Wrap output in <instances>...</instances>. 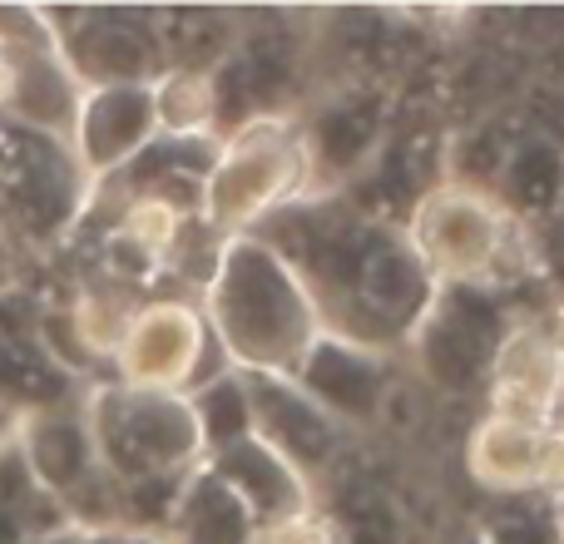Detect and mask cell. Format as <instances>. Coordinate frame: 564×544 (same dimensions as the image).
I'll return each instance as SVG.
<instances>
[{
    "mask_svg": "<svg viewBox=\"0 0 564 544\" xmlns=\"http://www.w3.org/2000/svg\"><path fill=\"white\" fill-rule=\"evenodd\" d=\"M25 540V530H20V520L10 515V510H0V544H20Z\"/></svg>",
    "mask_w": 564,
    "mask_h": 544,
    "instance_id": "7",
    "label": "cell"
},
{
    "mask_svg": "<svg viewBox=\"0 0 564 544\" xmlns=\"http://www.w3.org/2000/svg\"><path fill=\"white\" fill-rule=\"evenodd\" d=\"M10 79H15V75H10V59H6V50H0V105H6V99H10Z\"/></svg>",
    "mask_w": 564,
    "mask_h": 544,
    "instance_id": "8",
    "label": "cell"
},
{
    "mask_svg": "<svg viewBox=\"0 0 564 544\" xmlns=\"http://www.w3.org/2000/svg\"><path fill=\"white\" fill-rule=\"evenodd\" d=\"M20 456H25V466H30V480H35L40 490H55L59 496V490H79V480L89 476L95 450H89V431L79 426V421L40 416V421H30Z\"/></svg>",
    "mask_w": 564,
    "mask_h": 544,
    "instance_id": "2",
    "label": "cell"
},
{
    "mask_svg": "<svg viewBox=\"0 0 564 544\" xmlns=\"http://www.w3.org/2000/svg\"><path fill=\"white\" fill-rule=\"evenodd\" d=\"M322 144H327L332 159H351L367 144V129H361L357 119H327V124H322Z\"/></svg>",
    "mask_w": 564,
    "mask_h": 544,
    "instance_id": "6",
    "label": "cell"
},
{
    "mask_svg": "<svg viewBox=\"0 0 564 544\" xmlns=\"http://www.w3.org/2000/svg\"><path fill=\"white\" fill-rule=\"evenodd\" d=\"M243 421H248V411H243V401H238L234 387H224V391H214V396H208V426H214L218 440L238 436V431H243Z\"/></svg>",
    "mask_w": 564,
    "mask_h": 544,
    "instance_id": "5",
    "label": "cell"
},
{
    "mask_svg": "<svg viewBox=\"0 0 564 544\" xmlns=\"http://www.w3.org/2000/svg\"><path fill=\"white\" fill-rule=\"evenodd\" d=\"M75 65H85L89 75H99V79H129L149 65V50L129 25L99 20V25H89L85 35L75 40Z\"/></svg>",
    "mask_w": 564,
    "mask_h": 544,
    "instance_id": "3",
    "label": "cell"
},
{
    "mask_svg": "<svg viewBox=\"0 0 564 544\" xmlns=\"http://www.w3.org/2000/svg\"><path fill=\"white\" fill-rule=\"evenodd\" d=\"M516 178L525 184V194H535V204H545L560 184V168H555V154L550 149H525L516 164Z\"/></svg>",
    "mask_w": 564,
    "mask_h": 544,
    "instance_id": "4",
    "label": "cell"
},
{
    "mask_svg": "<svg viewBox=\"0 0 564 544\" xmlns=\"http://www.w3.org/2000/svg\"><path fill=\"white\" fill-rule=\"evenodd\" d=\"M75 124H79V154H85V164L105 168V164H115V159H124L129 149L144 139L149 99L139 95V89L105 85L85 109H75Z\"/></svg>",
    "mask_w": 564,
    "mask_h": 544,
    "instance_id": "1",
    "label": "cell"
}]
</instances>
